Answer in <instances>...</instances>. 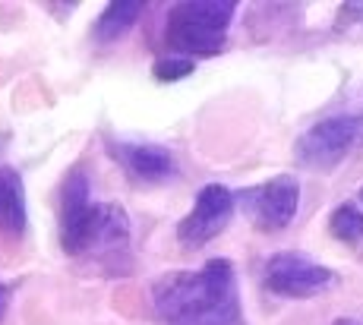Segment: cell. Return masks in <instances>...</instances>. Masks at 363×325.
Listing matches in <instances>:
<instances>
[{"label":"cell","mask_w":363,"mask_h":325,"mask_svg":"<svg viewBox=\"0 0 363 325\" xmlns=\"http://www.w3.org/2000/svg\"><path fill=\"white\" fill-rule=\"evenodd\" d=\"M111 155L130 171L139 181H167L174 174V158L164 145H152V142H117L111 145Z\"/></svg>","instance_id":"8"},{"label":"cell","mask_w":363,"mask_h":325,"mask_svg":"<svg viewBox=\"0 0 363 325\" xmlns=\"http://www.w3.org/2000/svg\"><path fill=\"white\" fill-rule=\"evenodd\" d=\"M26 190L13 168H0V234L19 237L26 231Z\"/></svg>","instance_id":"9"},{"label":"cell","mask_w":363,"mask_h":325,"mask_svg":"<svg viewBox=\"0 0 363 325\" xmlns=\"http://www.w3.org/2000/svg\"><path fill=\"white\" fill-rule=\"evenodd\" d=\"M6 294H10V290H6L4 285H0V313H4V309H6Z\"/></svg>","instance_id":"13"},{"label":"cell","mask_w":363,"mask_h":325,"mask_svg":"<svg viewBox=\"0 0 363 325\" xmlns=\"http://www.w3.org/2000/svg\"><path fill=\"white\" fill-rule=\"evenodd\" d=\"M130 240V218L114 203L89 199V177L79 168L69 171L60 186V244L69 256L114 250Z\"/></svg>","instance_id":"2"},{"label":"cell","mask_w":363,"mask_h":325,"mask_svg":"<svg viewBox=\"0 0 363 325\" xmlns=\"http://www.w3.org/2000/svg\"><path fill=\"white\" fill-rule=\"evenodd\" d=\"M139 13H143V4H136V0H117V4H108L104 13L99 16V23H95V38L104 41V45L123 38L133 25H136Z\"/></svg>","instance_id":"10"},{"label":"cell","mask_w":363,"mask_h":325,"mask_svg":"<svg viewBox=\"0 0 363 325\" xmlns=\"http://www.w3.org/2000/svg\"><path fill=\"white\" fill-rule=\"evenodd\" d=\"M360 136V120L351 114L325 117V120L313 123L294 145L297 164L310 171H332L341 164V158L351 152V145Z\"/></svg>","instance_id":"4"},{"label":"cell","mask_w":363,"mask_h":325,"mask_svg":"<svg viewBox=\"0 0 363 325\" xmlns=\"http://www.w3.org/2000/svg\"><path fill=\"white\" fill-rule=\"evenodd\" d=\"M360 203H363V190H360Z\"/></svg>","instance_id":"15"},{"label":"cell","mask_w":363,"mask_h":325,"mask_svg":"<svg viewBox=\"0 0 363 325\" xmlns=\"http://www.w3.org/2000/svg\"><path fill=\"white\" fill-rule=\"evenodd\" d=\"M335 325H357V322H351V319H338Z\"/></svg>","instance_id":"14"},{"label":"cell","mask_w":363,"mask_h":325,"mask_svg":"<svg viewBox=\"0 0 363 325\" xmlns=\"http://www.w3.org/2000/svg\"><path fill=\"white\" fill-rule=\"evenodd\" d=\"M190 73H193V60H186V57H167L155 64L158 82H177V79H186Z\"/></svg>","instance_id":"12"},{"label":"cell","mask_w":363,"mask_h":325,"mask_svg":"<svg viewBox=\"0 0 363 325\" xmlns=\"http://www.w3.org/2000/svg\"><path fill=\"white\" fill-rule=\"evenodd\" d=\"M265 290H272L275 297L284 300H306V297H319L323 290H329L335 281V272L325 266H319L316 259L303 253H275L265 262Z\"/></svg>","instance_id":"5"},{"label":"cell","mask_w":363,"mask_h":325,"mask_svg":"<svg viewBox=\"0 0 363 325\" xmlns=\"http://www.w3.org/2000/svg\"><path fill=\"white\" fill-rule=\"evenodd\" d=\"M329 231L341 244H360L363 240V212L354 203H341L329 215Z\"/></svg>","instance_id":"11"},{"label":"cell","mask_w":363,"mask_h":325,"mask_svg":"<svg viewBox=\"0 0 363 325\" xmlns=\"http://www.w3.org/2000/svg\"><path fill=\"white\" fill-rule=\"evenodd\" d=\"M158 316L167 325H243L234 266L208 259L196 272H171L152 287Z\"/></svg>","instance_id":"1"},{"label":"cell","mask_w":363,"mask_h":325,"mask_svg":"<svg viewBox=\"0 0 363 325\" xmlns=\"http://www.w3.org/2000/svg\"><path fill=\"white\" fill-rule=\"evenodd\" d=\"M237 6L231 0H186L171 6L164 38L177 54H218Z\"/></svg>","instance_id":"3"},{"label":"cell","mask_w":363,"mask_h":325,"mask_svg":"<svg viewBox=\"0 0 363 325\" xmlns=\"http://www.w3.org/2000/svg\"><path fill=\"white\" fill-rule=\"evenodd\" d=\"M240 205L256 231L278 234L297 218L300 205V181L294 174H278L259 186L240 193Z\"/></svg>","instance_id":"6"},{"label":"cell","mask_w":363,"mask_h":325,"mask_svg":"<svg viewBox=\"0 0 363 325\" xmlns=\"http://www.w3.org/2000/svg\"><path fill=\"white\" fill-rule=\"evenodd\" d=\"M234 205H237V196L228 186L221 183L202 186L196 193V203H193L190 215L177 224V240L184 246H190V250L215 240L228 227V221H231Z\"/></svg>","instance_id":"7"}]
</instances>
